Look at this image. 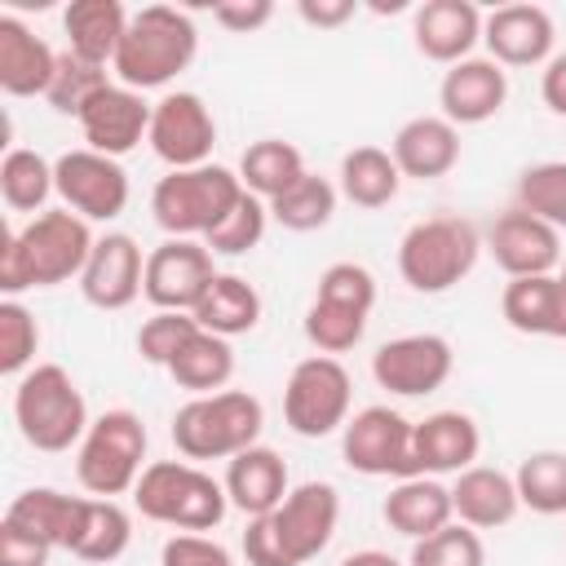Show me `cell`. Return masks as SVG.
Returning <instances> with one entry per match:
<instances>
[{
    "instance_id": "cell-34",
    "label": "cell",
    "mask_w": 566,
    "mask_h": 566,
    "mask_svg": "<svg viewBox=\"0 0 566 566\" xmlns=\"http://www.w3.org/2000/svg\"><path fill=\"white\" fill-rule=\"evenodd\" d=\"M402 186V172L389 150L380 146H354L340 159V195L354 208H385Z\"/></svg>"
},
{
    "instance_id": "cell-13",
    "label": "cell",
    "mask_w": 566,
    "mask_h": 566,
    "mask_svg": "<svg viewBox=\"0 0 566 566\" xmlns=\"http://www.w3.org/2000/svg\"><path fill=\"white\" fill-rule=\"evenodd\" d=\"M455 354L451 340L438 332H411V336H394L371 354V376L380 389L398 394V398H424L438 394L451 380Z\"/></svg>"
},
{
    "instance_id": "cell-53",
    "label": "cell",
    "mask_w": 566,
    "mask_h": 566,
    "mask_svg": "<svg viewBox=\"0 0 566 566\" xmlns=\"http://www.w3.org/2000/svg\"><path fill=\"white\" fill-rule=\"evenodd\" d=\"M557 279H562V283H566V265H562V274H557Z\"/></svg>"
},
{
    "instance_id": "cell-51",
    "label": "cell",
    "mask_w": 566,
    "mask_h": 566,
    "mask_svg": "<svg viewBox=\"0 0 566 566\" xmlns=\"http://www.w3.org/2000/svg\"><path fill=\"white\" fill-rule=\"evenodd\" d=\"M539 97L553 115L566 119V53H553L544 62V75H539Z\"/></svg>"
},
{
    "instance_id": "cell-41",
    "label": "cell",
    "mask_w": 566,
    "mask_h": 566,
    "mask_svg": "<svg viewBox=\"0 0 566 566\" xmlns=\"http://www.w3.org/2000/svg\"><path fill=\"white\" fill-rule=\"evenodd\" d=\"M265 226H270V203L243 190L239 203L221 217V226H217L203 243H208V252H217V256H243V252H252V248L265 239Z\"/></svg>"
},
{
    "instance_id": "cell-32",
    "label": "cell",
    "mask_w": 566,
    "mask_h": 566,
    "mask_svg": "<svg viewBox=\"0 0 566 566\" xmlns=\"http://www.w3.org/2000/svg\"><path fill=\"white\" fill-rule=\"evenodd\" d=\"M310 168H305V155L292 146V142H283V137H261V142H252L248 150H243V159H239V181H243V190L248 195H256V199H279L283 190H292L301 177H305Z\"/></svg>"
},
{
    "instance_id": "cell-27",
    "label": "cell",
    "mask_w": 566,
    "mask_h": 566,
    "mask_svg": "<svg viewBox=\"0 0 566 566\" xmlns=\"http://www.w3.org/2000/svg\"><path fill=\"white\" fill-rule=\"evenodd\" d=\"M500 314L522 336L566 340V283L557 274L509 279L504 283V296H500Z\"/></svg>"
},
{
    "instance_id": "cell-36",
    "label": "cell",
    "mask_w": 566,
    "mask_h": 566,
    "mask_svg": "<svg viewBox=\"0 0 566 566\" xmlns=\"http://www.w3.org/2000/svg\"><path fill=\"white\" fill-rule=\"evenodd\" d=\"M128 544H133V517H128V509L119 500L88 495L80 535L71 544V557H80V562H115V557H124Z\"/></svg>"
},
{
    "instance_id": "cell-6",
    "label": "cell",
    "mask_w": 566,
    "mask_h": 566,
    "mask_svg": "<svg viewBox=\"0 0 566 566\" xmlns=\"http://www.w3.org/2000/svg\"><path fill=\"white\" fill-rule=\"evenodd\" d=\"M133 504H137L142 517H150L159 526L203 535V531L221 526V517L230 509V495L212 473H203L190 460H155L137 478Z\"/></svg>"
},
{
    "instance_id": "cell-47",
    "label": "cell",
    "mask_w": 566,
    "mask_h": 566,
    "mask_svg": "<svg viewBox=\"0 0 566 566\" xmlns=\"http://www.w3.org/2000/svg\"><path fill=\"white\" fill-rule=\"evenodd\" d=\"M159 566H234V557L208 539V535H195V531H177L164 553H159Z\"/></svg>"
},
{
    "instance_id": "cell-7",
    "label": "cell",
    "mask_w": 566,
    "mask_h": 566,
    "mask_svg": "<svg viewBox=\"0 0 566 566\" xmlns=\"http://www.w3.org/2000/svg\"><path fill=\"white\" fill-rule=\"evenodd\" d=\"M239 195H243L239 172L221 164H199L159 177L150 190V212L168 239H208L221 226V217L239 203Z\"/></svg>"
},
{
    "instance_id": "cell-26",
    "label": "cell",
    "mask_w": 566,
    "mask_h": 566,
    "mask_svg": "<svg viewBox=\"0 0 566 566\" xmlns=\"http://www.w3.org/2000/svg\"><path fill=\"white\" fill-rule=\"evenodd\" d=\"M482 451V429L464 411H433L416 424V464L424 478L464 473Z\"/></svg>"
},
{
    "instance_id": "cell-52",
    "label": "cell",
    "mask_w": 566,
    "mask_h": 566,
    "mask_svg": "<svg viewBox=\"0 0 566 566\" xmlns=\"http://www.w3.org/2000/svg\"><path fill=\"white\" fill-rule=\"evenodd\" d=\"M340 566H402V562L389 557V553H380V548H358V553H349Z\"/></svg>"
},
{
    "instance_id": "cell-25",
    "label": "cell",
    "mask_w": 566,
    "mask_h": 566,
    "mask_svg": "<svg viewBox=\"0 0 566 566\" xmlns=\"http://www.w3.org/2000/svg\"><path fill=\"white\" fill-rule=\"evenodd\" d=\"M451 509H455V522H464L473 531L509 526L517 517V509H522L517 482L504 469L473 464V469L455 473V482H451Z\"/></svg>"
},
{
    "instance_id": "cell-5",
    "label": "cell",
    "mask_w": 566,
    "mask_h": 566,
    "mask_svg": "<svg viewBox=\"0 0 566 566\" xmlns=\"http://www.w3.org/2000/svg\"><path fill=\"white\" fill-rule=\"evenodd\" d=\"M265 429V407L248 389H221L203 394L177 407L172 416V447L195 460H234L239 451L256 447Z\"/></svg>"
},
{
    "instance_id": "cell-20",
    "label": "cell",
    "mask_w": 566,
    "mask_h": 566,
    "mask_svg": "<svg viewBox=\"0 0 566 566\" xmlns=\"http://www.w3.org/2000/svg\"><path fill=\"white\" fill-rule=\"evenodd\" d=\"M509 102V75L500 62L491 57H464L455 66H447L442 84H438V106L442 119L460 124H486L504 111Z\"/></svg>"
},
{
    "instance_id": "cell-12",
    "label": "cell",
    "mask_w": 566,
    "mask_h": 566,
    "mask_svg": "<svg viewBox=\"0 0 566 566\" xmlns=\"http://www.w3.org/2000/svg\"><path fill=\"white\" fill-rule=\"evenodd\" d=\"M53 181L62 203L84 221H115L128 208V172L119 159L97 155L88 146L53 159Z\"/></svg>"
},
{
    "instance_id": "cell-45",
    "label": "cell",
    "mask_w": 566,
    "mask_h": 566,
    "mask_svg": "<svg viewBox=\"0 0 566 566\" xmlns=\"http://www.w3.org/2000/svg\"><path fill=\"white\" fill-rule=\"evenodd\" d=\"M199 332L195 314H181V310H155L142 327H137V354L150 363V367H164L186 349V340Z\"/></svg>"
},
{
    "instance_id": "cell-9",
    "label": "cell",
    "mask_w": 566,
    "mask_h": 566,
    "mask_svg": "<svg viewBox=\"0 0 566 566\" xmlns=\"http://www.w3.org/2000/svg\"><path fill=\"white\" fill-rule=\"evenodd\" d=\"M142 460H146V424H142V416L128 411V407H111L88 424V433H84V442L75 451V478H80V486L88 495L115 500V495L137 486V478L146 473Z\"/></svg>"
},
{
    "instance_id": "cell-40",
    "label": "cell",
    "mask_w": 566,
    "mask_h": 566,
    "mask_svg": "<svg viewBox=\"0 0 566 566\" xmlns=\"http://www.w3.org/2000/svg\"><path fill=\"white\" fill-rule=\"evenodd\" d=\"M106 84H111L106 66H93V62H84V57H75V53L66 49V53H57V71H53V84H49L44 102H49L57 115H75V119H80V111H84Z\"/></svg>"
},
{
    "instance_id": "cell-22",
    "label": "cell",
    "mask_w": 566,
    "mask_h": 566,
    "mask_svg": "<svg viewBox=\"0 0 566 566\" xmlns=\"http://www.w3.org/2000/svg\"><path fill=\"white\" fill-rule=\"evenodd\" d=\"M389 155L402 177L438 181L460 164V128L442 115H416L394 133Z\"/></svg>"
},
{
    "instance_id": "cell-11",
    "label": "cell",
    "mask_w": 566,
    "mask_h": 566,
    "mask_svg": "<svg viewBox=\"0 0 566 566\" xmlns=\"http://www.w3.org/2000/svg\"><path fill=\"white\" fill-rule=\"evenodd\" d=\"M340 460L363 473V478H420V464H416V424L376 402V407H363L349 416V424L340 429Z\"/></svg>"
},
{
    "instance_id": "cell-19",
    "label": "cell",
    "mask_w": 566,
    "mask_h": 566,
    "mask_svg": "<svg viewBox=\"0 0 566 566\" xmlns=\"http://www.w3.org/2000/svg\"><path fill=\"white\" fill-rule=\"evenodd\" d=\"M557 27L544 4H500L482 22L486 57L500 66H539L553 57Z\"/></svg>"
},
{
    "instance_id": "cell-29",
    "label": "cell",
    "mask_w": 566,
    "mask_h": 566,
    "mask_svg": "<svg viewBox=\"0 0 566 566\" xmlns=\"http://www.w3.org/2000/svg\"><path fill=\"white\" fill-rule=\"evenodd\" d=\"M380 513H385L389 531L407 535L411 544L455 522L451 486H442L438 478H424V473H420V478H402V482H394V491L385 495Z\"/></svg>"
},
{
    "instance_id": "cell-17",
    "label": "cell",
    "mask_w": 566,
    "mask_h": 566,
    "mask_svg": "<svg viewBox=\"0 0 566 566\" xmlns=\"http://www.w3.org/2000/svg\"><path fill=\"white\" fill-rule=\"evenodd\" d=\"M486 252L495 256V265L509 279H535V274H553L562 265V234L548 221H539L522 208H509L491 221Z\"/></svg>"
},
{
    "instance_id": "cell-16",
    "label": "cell",
    "mask_w": 566,
    "mask_h": 566,
    "mask_svg": "<svg viewBox=\"0 0 566 566\" xmlns=\"http://www.w3.org/2000/svg\"><path fill=\"white\" fill-rule=\"evenodd\" d=\"M150 111H155V106H150L137 88H124L119 80H111V84L80 111L75 124H80L88 150L119 159V155H128V150H137V146L146 142V133H150Z\"/></svg>"
},
{
    "instance_id": "cell-10",
    "label": "cell",
    "mask_w": 566,
    "mask_h": 566,
    "mask_svg": "<svg viewBox=\"0 0 566 566\" xmlns=\"http://www.w3.org/2000/svg\"><path fill=\"white\" fill-rule=\"evenodd\" d=\"M354 380L332 354H310L283 385V420L296 438H327L349 424Z\"/></svg>"
},
{
    "instance_id": "cell-31",
    "label": "cell",
    "mask_w": 566,
    "mask_h": 566,
    "mask_svg": "<svg viewBox=\"0 0 566 566\" xmlns=\"http://www.w3.org/2000/svg\"><path fill=\"white\" fill-rule=\"evenodd\" d=\"M190 314L203 332L230 340V336H243L261 323V292L243 274H221L217 270V279L208 283V292L199 296V305Z\"/></svg>"
},
{
    "instance_id": "cell-44",
    "label": "cell",
    "mask_w": 566,
    "mask_h": 566,
    "mask_svg": "<svg viewBox=\"0 0 566 566\" xmlns=\"http://www.w3.org/2000/svg\"><path fill=\"white\" fill-rule=\"evenodd\" d=\"M367 332V314L358 310H340V305H327V301H310L305 310V340L318 349V354H345L363 340Z\"/></svg>"
},
{
    "instance_id": "cell-14",
    "label": "cell",
    "mask_w": 566,
    "mask_h": 566,
    "mask_svg": "<svg viewBox=\"0 0 566 566\" xmlns=\"http://www.w3.org/2000/svg\"><path fill=\"white\" fill-rule=\"evenodd\" d=\"M155 159L168 164V172L177 168H199L212 159V146H217V119L212 111L203 106L199 93H164L150 111V133H146Z\"/></svg>"
},
{
    "instance_id": "cell-28",
    "label": "cell",
    "mask_w": 566,
    "mask_h": 566,
    "mask_svg": "<svg viewBox=\"0 0 566 566\" xmlns=\"http://www.w3.org/2000/svg\"><path fill=\"white\" fill-rule=\"evenodd\" d=\"M84 504H88V495H66L57 486H27L22 495L9 500L4 522H13L22 531H31L35 539L71 553L80 522H84Z\"/></svg>"
},
{
    "instance_id": "cell-18",
    "label": "cell",
    "mask_w": 566,
    "mask_h": 566,
    "mask_svg": "<svg viewBox=\"0 0 566 566\" xmlns=\"http://www.w3.org/2000/svg\"><path fill=\"white\" fill-rule=\"evenodd\" d=\"M146 283V256L133 234L111 230L93 243V256L80 274V292L93 310H128L142 296Z\"/></svg>"
},
{
    "instance_id": "cell-33",
    "label": "cell",
    "mask_w": 566,
    "mask_h": 566,
    "mask_svg": "<svg viewBox=\"0 0 566 566\" xmlns=\"http://www.w3.org/2000/svg\"><path fill=\"white\" fill-rule=\"evenodd\" d=\"M168 376H172L181 389H190L195 398L221 394V389L230 385V376H234V349H230L226 336H212V332L199 327V332L186 340V349L168 363Z\"/></svg>"
},
{
    "instance_id": "cell-4",
    "label": "cell",
    "mask_w": 566,
    "mask_h": 566,
    "mask_svg": "<svg viewBox=\"0 0 566 566\" xmlns=\"http://www.w3.org/2000/svg\"><path fill=\"white\" fill-rule=\"evenodd\" d=\"M13 420L27 447L35 451H71L88 433V402L62 363H35L13 385Z\"/></svg>"
},
{
    "instance_id": "cell-2",
    "label": "cell",
    "mask_w": 566,
    "mask_h": 566,
    "mask_svg": "<svg viewBox=\"0 0 566 566\" xmlns=\"http://www.w3.org/2000/svg\"><path fill=\"white\" fill-rule=\"evenodd\" d=\"M336 522H340V491L332 482H301L287 491V500L274 513L248 517L243 557L248 566H305L332 544Z\"/></svg>"
},
{
    "instance_id": "cell-21",
    "label": "cell",
    "mask_w": 566,
    "mask_h": 566,
    "mask_svg": "<svg viewBox=\"0 0 566 566\" xmlns=\"http://www.w3.org/2000/svg\"><path fill=\"white\" fill-rule=\"evenodd\" d=\"M482 22L486 18L473 0H424L411 18V35L429 62L455 66V62L473 57V49L482 40Z\"/></svg>"
},
{
    "instance_id": "cell-42",
    "label": "cell",
    "mask_w": 566,
    "mask_h": 566,
    "mask_svg": "<svg viewBox=\"0 0 566 566\" xmlns=\"http://www.w3.org/2000/svg\"><path fill=\"white\" fill-rule=\"evenodd\" d=\"M407 566H486V544L473 526L451 522V526L416 539Z\"/></svg>"
},
{
    "instance_id": "cell-3",
    "label": "cell",
    "mask_w": 566,
    "mask_h": 566,
    "mask_svg": "<svg viewBox=\"0 0 566 566\" xmlns=\"http://www.w3.org/2000/svg\"><path fill=\"white\" fill-rule=\"evenodd\" d=\"M199 53V27L177 4H142L128 18V31L119 40V53L111 62L115 80L124 88H164L177 80Z\"/></svg>"
},
{
    "instance_id": "cell-46",
    "label": "cell",
    "mask_w": 566,
    "mask_h": 566,
    "mask_svg": "<svg viewBox=\"0 0 566 566\" xmlns=\"http://www.w3.org/2000/svg\"><path fill=\"white\" fill-rule=\"evenodd\" d=\"M314 301H327V305H340V310H358V314L371 318L376 279H371V270L358 265V261H332V265L318 274Z\"/></svg>"
},
{
    "instance_id": "cell-23",
    "label": "cell",
    "mask_w": 566,
    "mask_h": 566,
    "mask_svg": "<svg viewBox=\"0 0 566 566\" xmlns=\"http://www.w3.org/2000/svg\"><path fill=\"white\" fill-rule=\"evenodd\" d=\"M57 71V53L22 18L0 13V88L9 97H44Z\"/></svg>"
},
{
    "instance_id": "cell-50",
    "label": "cell",
    "mask_w": 566,
    "mask_h": 566,
    "mask_svg": "<svg viewBox=\"0 0 566 566\" xmlns=\"http://www.w3.org/2000/svg\"><path fill=\"white\" fill-rule=\"evenodd\" d=\"M296 13H301V22L332 31V27H345L358 13V4L354 0H296Z\"/></svg>"
},
{
    "instance_id": "cell-39",
    "label": "cell",
    "mask_w": 566,
    "mask_h": 566,
    "mask_svg": "<svg viewBox=\"0 0 566 566\" xmlns=\"http://www.w3.org/2000/svg\"><path fill=\"white\" fill-rule=\"evenodd\" d=\"M517 208L548 221L557 234L566 230V159L531 164L517 177Z\"/></svg>"
},
{
    "instance_id": "cell-8",
    "label": "cell",
    "mask_w": 566,
    "mask_h": 566,
    "mask_svg": "<svg viewBox=\"0 0 566 566\" xmlns=\"http://www.w3.org/2000/svg\"><path fill=\"white\" fill-rule=\"evenodd\" d=\"M482 256V234L469 217H424L398 243V274L411 292L438 296L473 274Z\"/></svg>"
},
{
    "instance_id": "cell-48",
    "label": "cell",
    "mask_w": 566,
    "mask_h": 566,
    "mask_svg": "<svg viewBox=\"0 0 566 566\" xmlns=\"http://www.w3.org/2000/svg\"><path fill=\"white\" fill-rule=\"evenodd\" d=\"M49 557H53V544L0 517V566H49Z\"/></svg>"
},
{
    "instance_id": "cell-43",
    "label": "cell",
    "mask_w": 566,
    "mask_h": 566,
    "mask_svg": "<svg viewBox=\"0 0 566 566\" xmlns=\"http://www.w3.org/2000/svg\"><path fill=\"white\" fill-rule=\"evenodd\" d=\"M35 349H40L35 314L18 296H4L0 301V371L4 376H27L31 363H35Z\"/></svg>"
},
{
    "instance_id": "cell-37",
    "label": "cell",
    "mask_w": 566,
    "mask_h": 566,
    "mask_svg": "<svg viewBox=\"0 0 566 566\" xmlns=\"http://www.w3.org/2000/svg\"><path fill=\"white\" fill-rule=\"evenodd\" d=\"M340 203V186H332L327 177L318 172H305L292 190H283L279 199H270V217L283 226V230H296V234H310V230H323L332 221Z\"/></svg>"
},
{
    "instance_id": "cell-24",
    "label": "cell",
    "mask_w": 566,
    "mask_h": 566,
    "mask_svg": "<svg viewBox=\"0 0 566 566\" xmlns=\"http://www.w3.org/2000/svg\"><path fill=\"white\" fill-rule=\"evenodd\" d=\"M221 486H226V495H230V504L239 509V513H248V517H265V513H274L283 500H287V464H283V455L274 451V447H248V451H239L234 460H226V478H221Z\"/></svg>"
},
{
    "instance_id": "cell-35",
    "label": "cell",
    "mask_w": 566,
    "mask_h": 566,
    "mask_svg": "<svg viewBox=\"0 0 566 566\" xmlns=\"http://www.w3.org/2000/svg\"><path fill=\"white\" fill-rule=\"evenodd\" d=\"M53 190H57L53 164L40 150H27V146H9L4 150V159H0V195H4L9 212H35L40 217Z\"/></svg>"
},
{
    "instance_id": "cell-1",
    "label": "cell",
    "mask_w": 566,
    "mask_h": 566,
    "mask_svg": "<svg viewBox=\"0 0 566 566\" xmlns=\"http://www.w3.org/2000/svg\"><path fill=\"white\" fill-rule=\"evenodd\" d=\"M97 234L71 208L31 217L22 230H0V292L18 296L27 287H57L80 279L93 256Z\"/></svg>"
},
{
    "instance_id": "cell-49",
    "label": "cell",
    "mask_w": 566,
    "mask_h": 566,
    "mask_svg": "<svg viewBox=\"0 0 566 566\" xmlns=\"http://www.w3.org/2000/svg\"><path fill=\"white\" fill-rule=\"evenodd\" d=\"M212 18H217V27H226L234 35H252L274 18V4L270 0H226V4H212Z\"/></svg>"
},
{
    "instance_id": "cell-38",
    "label": "cell",
    "mask_w": 566,
    "mask_h": 566,
    "mask_svg": "<svg viewBox=\"0 0 566 566\" xmlns=\"http://www.w3.org/2000/svg\"><path fill=\"white\" fill-rule=\"evenodd\" d=\"M517 500L522 509L539 517H562L566 513V451H531L517 473Z\"/></svg>"
},
{
    "instance_id": "cell-15",
    "label": "cell",
    "mask_w": 566,
    "mask_h": 566,
    "mask_svg": "<svg viewBox=\"0 0 566 566\" xmlns=\"http://www.w3.org/2000/svg\"><path fill=\"white\" fill-rule=\"evenodd\" d=\"M217 279L212 270V252L208 243L195 239H164L159 248L146 252V283L142 296L155 310H181L190 314L199 305V296L208 292V283Z\"/></svg>"
},
{
    "instance_id": "cell-30",
    "label": "cell",
    "mask_w": 566,
    "mask_h": 566,
    "mask_svg": "<svg viewBox=\"0 0 566 566\" xmlns=\"http://www.w3.org/2000/svg\"><path fill=\"white\" fill-rule=\"evenodd\" d=\"M128 9L119 0H71L62 13L66 49L93 66H111L119 53V40L128 31Z\"/></svg>"
}]
</instances>
